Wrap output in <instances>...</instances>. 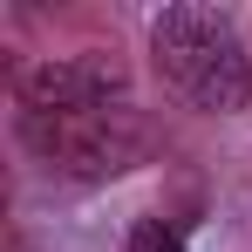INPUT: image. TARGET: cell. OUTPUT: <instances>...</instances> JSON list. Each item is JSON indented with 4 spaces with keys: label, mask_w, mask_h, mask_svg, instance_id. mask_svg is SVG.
I'll use <instances>...</instances> for the list:
<instances>
[{
    "label": "cell",
    "mask_w": 252,
    "mask_h": 252,
    "mask_svg": "<svg viewBox=\"0 0 252 252\" xmlns=\"http://www.w3.org/2000/svg\"><path fill=\"white\" fill-rule=\"evenodd\" d=\"M150 62L170 95L205 116H239L252 102V55L232 14H218L205 0H177L150 21Z\"/></svg>",
    "instance_id": "obj_1"
},
{
    "label": "cell",
    "mask_w": 252,
    "mask_h": 252,
    "mask_svg": "<svg viewBox=\"0 0 252 252\" xmlns=\"http://www.w3.org/2000/svg\"><path fill=\"white\" fill-rule=\"evenodd\" d=\"M14 252H21V246H14Z\"/></svg>",
    "instance_id": "obj_5"
},
{
    "label": "cell",
    "mask_w": 252,
    "mask_h": 252,
    "mask_svg": "<svg viewBox=\"0 0 252 252\" xmlns=\"http://www.w3.org/2000/svg\"><path fill=\"white\" fill-rule=\"evenodd\" d=\"M129 252H191V246H184V232L170 218H136L129 225Z\"/></svg>",
    "instance_id": "obj_4"
},
{
    "label": "cell",
    "mask_w": 252,
    "mask_h": 252,
    "mask_svg": "<svg viewBox=\"0 0 252 252\" xmlns=\"http://www.w3.org/2000/svg\"><path fill=\"white\" fill-rule=\"evenodd\" d=\"M14 123H21V143L55 177H75V184L123 177L143 157V109H136V95L82 102V109H21Z\"/></svg>",
    "instance_id": "obj_2"
},
{
    "label": "cell",
    "mask_w": 252,
    "mask_h": 252,
    "mask_svg": "<svg viewBox=\"0 0 252 252\" xmlns=\"http://www.w3.org/2000/svg\"><path fill=\"white\" fill-rule=\"evenodd\" d=\"M129 95V68L102 48H82V55H55V62H34L14 102L21 109H82V102H116Z\"/></svg>",
    "instance_id": "obj_3"
}]
</instances>
